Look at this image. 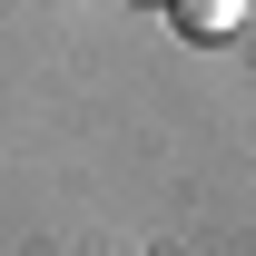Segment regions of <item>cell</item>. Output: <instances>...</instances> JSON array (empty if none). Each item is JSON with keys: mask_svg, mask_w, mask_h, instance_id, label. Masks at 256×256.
Segmentation results:
<instances>
[{"mask_svg": "<svg viewBox=\"0 0 256 256\" xmlns=\"http://www.w3.org/2000/svg\"><path fill=\"white\" fill-rule=\"evenodd\" d=\"M168 20H178V40H236L246 0H168Z\"/></svg>", "mask_w": 256, "mask_h": 256, "instance_id": "cell-1", "label": "cell"}]
</instances>
